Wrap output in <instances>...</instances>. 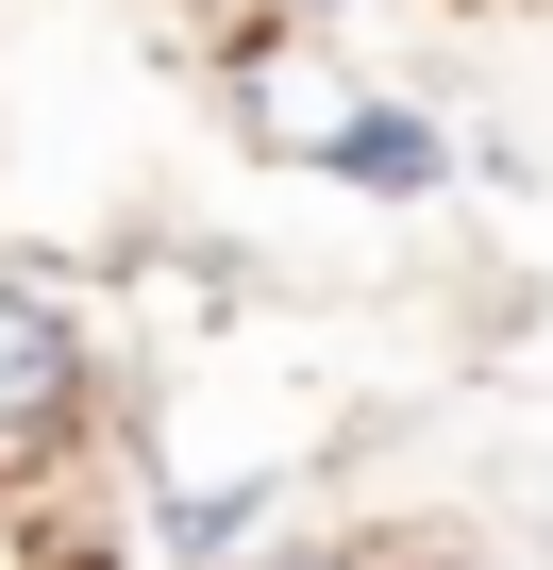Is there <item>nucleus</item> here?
<instances>
[{"instance_id":"f257e3e1","label":"nucleus","mask_w":553,"mask_h":570,"mask_svg":"<svg viewBox=\"0 0 553 570\" xmlns=\"http://www.w3.org/2000/svg\"><path fill=\"white\" fill-rule=\"evenodd\" d=\"M85 420H101V336L34 268H0V470H51Z\"/></svg>"},{"instance_id":"f03ea898","label":"nucleus","mask_w":553,"mask_h":570,"mask_svg":"<svg viewBox=\"0 0 553 570\" xmlns=\"http://www.w3.org/2000/svg\"><path fill=\"white\" fill-rule=\"evenodd\" d=\"M251 570H369V553H251Z\"/></svg>"}]
</instances>
